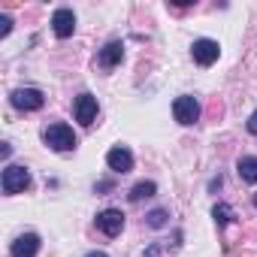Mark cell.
Wrapping results in <instances>:
<instances>
[{"mask_svg":"<svg viewBox=\"0 0 257 257\" xmlns=\"http://www.w3.org/2000/svg\"><path fill=\"white\" fill-rule=\"evenodd\" d=\"M10 103H13L16 109H22V112H37V109H43L46 97H43V91H37V88H16L13 97H10Z\"/></svg>","mask_w":257,"mask_h":257,"instance_id":"obj_2","label":"cell"},{"mask_svg":"<svg viewBox=\"0 0 257 257\" xmlns=\"http://www.w3.org/2000/svg\"><path fill=\"white\" fill-rule=\"evenodd\" d=\"M31 185V173L25 167H7L4 170V191L7 194H22Z\"/></svg>","mask_w":257,"mask_h":257,"instance_id":"obj_5","label":"cell"},{"mask_svg":"<svg viewBox=\"0 0 257 257\" xmlns=\"http://www.w3.org/2000/svg\"><path fill=\"white\" fill-rule=\"evenodd\" d=\"M155 191H158L155 182H140V185H134V191H131V203H140V200H146V197H155Z\"/></svg>","mask_w":257,"mask_h":257,"instance_id":"obj_13","label":"cell"},{"mask_svg":"<svg viewBox=\"0 0 257 257\" xmlns=\"http://www.w3.org/2000/svg\"><path fill=\"white\" fill-rule=\"evenodd\" d=\"M43 140H46V146H52L55 152H73V149H76V134H73V127H67V124H61V121L46 127Z\"/></svg>","mask_w":257,"mask_h":257,"instance_id":"obj_1","label":"cell"},{"mask_svg":"<svg viewBox=\"0 0 257 257\" xmlns=\"http://www.w3.org/2000/svg\"><path fill=\"white\" fill-rule=\"evenodd\" d=\"M97 230L106 233V236H118V233L124 230V215H121V209H103V212L97 215Z\"/></svg>","mask_w":257,"mask_h":257,"instance_id":"obj_6","label":"cell"},{"mask_svg":"<svg viewBox=\"0 0 257 257\" xmlns=\"http://www.w3.org/2000/svg\"><path fill=\"white\" fill-rule=\"evenodd\" d=\"M173 115H176L179 124H194V121L200 118V103H197V97H191V94L176 97V103H173Z\"/></svg>","mask_w":257,"mask_h":257,"instance_id":"obj_3","label":"cell"},{"mask_svg":"<svg viewBox=\"0 0 257 257\" xmlns=\"http://www.w3.org/2000/svg\"><path fill=\"white\" fill-rule=\"evenodd\" d=\"M40 251V236L37 233H25L13 242V257H37Z\"/></svg>","mask_w":257,"mask_h":257,"instance_id":"obj_10","label":"cell"},{"mask_svg":"<svg viewBox=\"0 0 257 257\" xmlns=\"http://www.w3.org/2000/svg\"><path fill=\"white\" fill-rule=\"evenodd\" d=\"M254 206H257V194H254Z\"/></svg>","mask_w":257,"mask_h":257,"instance_id":"obj_20","label":"cell"},{"mask_svg":"<svg viewBox=\"0 0 257 257\" xmlns=\"http://www.w3.org/2000/svg\"><path fill=\"white\" fill-rule=\"evenodd\" d=\"M191 55H194V61H197L200 67H212V64L218 61V55H221V46H218L215 40H197V43L191 46Z\"/></svg>","mask_w":257,"mask_h":257,"instance_id":"obj_4","label":"cell"},{"mask_svg":"<svg viewBox=\"0 0 257 257\" xmlns=\"http://www.w3.org/2000/svg\"><path fill=\"white\" fill-rule=\"evenodd\" d=\"M158 254H161V245H152V248H149L143 257H158Z\"/></svg>","mask_w":257,"mask_h":257,"instance_id":"obj_18","label":"cell"},{"mask_svg":"<svg viewBox=\"0 0 257 257\" xmlns=\"http://www.w3.org/2000/svg\"><path fill=\"white\" fill-rule=\"evenodd\" d=\"M212 218H215V224H218V227H224V224H230V221H233V209H230L227 203H218V206L212 209Z\"/></svg>","mask_w":257,"mask_h":257,"instance_id":"obj_14","label":"cell"},{"mask_svg":"<svg viewBox=\"0 0 257 257\" xmlns=\"http://www.w3.org/2000/svg\"><path fill=\"white\" fill-rule=\"evenodd\" d=\"M106 164H109V170H115V173H131V170H134V155L118 146V149H112V152L106 155Z\"/></svg>","mask_w":257,"mask_h":257,"instance_id":"obj_9","label":"cell"},{"mask_svg":"<svg viewBox=\"0 0 257 257\" xmlns=\"http://www.w3.org/2000/svg\"><path fill=\"white\" fill-rule=\"evenodd\" d=\"M85 257H106L103 251H91V254H85Z\"/></svg>","mask_w":257,"mask_h":257,"instance_id":"obj_19","label":"cell"},{"mask_svg":"<svg viewBox=\"0 0 257 257\" xmlns=\"http://www.w3.org/2000/svg\"><path fill=\"white\" fill-rule=\"evenodd\" d=\"M248 134H257V112H251L248 118Z\"/></svg>","mask_w":257,"mask_h":257,"instance_id":"obj_17","label":"cell"},{"mask_svg":"<svg viewBox=\"0 0 257 257\" xmlns=\"http://www.w3.org/2000/svg\"><path fill=\"white\" fill-rule=\"evenodd\" d=\"M239 176L248 185H257V158H242L239 161Z\"/></svg>","mask_w":257,"mask_h":257,"instance_id":"obj_12","label":"cell"},{"mask_svg":"<svg viewBox=\"0 0 257 257\" xmlns=\"http://www.w3.org/2000/svg\"><path fill=\"white\" fill-rule=\"evenodd\" d=\"M121 58H124V46L121 43H109V46H103V52H100V67H115V64H121Z\"/></svg>","mask_w":257,"mask_h":257,"instance_id":"obj_11","label":"cell"},{"mask_svg":"<svg viewBox=\"0 0 257 257\" xmlns=\"http://www.w3.org/2000/svg\"><path fill=\"white\" fill-rule=\"evenodd\" d=\"M164 224H167V212H164V209H155V212H149V227L161 230Z\"/></svg>","mask_w":257,"mask_h":257,"instance_id":"obj_15","label":"cell"},{"mask_svg":"<svg viewBox=\"0 0 257 257\" xmlns=\"http://www.w3.org/2000/svg\"><path fill=\"white\" fill-rule=\"evenodd\" d=\"M52 28H55V34H58L61 40L73 37V31H76V16H73V10H58V13L52 16Z\"/></svg>","mask_w":257,"mask_h":257,"instance_id":"obj_8","label":"cell"},{"mask_svg":"<svg viewBox=\"0 0 257 257\" xmlns=\"http://www.w3.org/2000/svg\"><path fill=\"white\" fill-rule=\"evenodd\" d=\"M94 118H97V97L94 94H79L76 97V121L79 124H94Z\"/></svg>","mask_w":257,"mask_h":257,"instance_id":"obj_7","label":"cell"},{"mask_svg":"<svg viewBox=\"0 0 257 257\" xmlns=\"http://www.w3.org/2000/svg\"><path fill=\"white\" fill-rule=\"evenodd\" d=\"M13 31V19L10 16H0V37H7Z\"/></svg>","mask_w":257,"mask_h":257,"instance_id":"obj_16","label":"cell"}]
</instances>
